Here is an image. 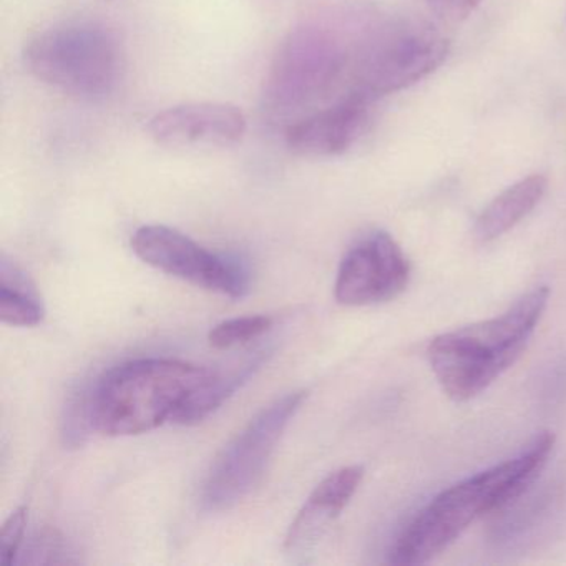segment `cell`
Instances as JSON below:
<instances>
[{"instance_id": "obj_14", "label": "cell", "mask_w": 566, "mask_h": 566, "mask_svg": "<svg viewBox=\"0 0 566 566\" xmlns=\"http://www.w3.org/2000/svg\"><path fill=\"white\" fill-rule=\"evenodd\" d=\"M45 307L31 277L2 254L0 261V319L9 326L32 327L44 321Z\"/></svg>"}, {"instance_id": "obj_9", "label": "cell", "mask_w": 566, "mask_h": 566, "mask_svg": "<svg viewBox=\"0 0 566 566\" xmlns=\"http://www.w3.org/2000/svg\"><path fill=\"white\" fill-rule=\"evenodd\" d=\"M410 264L386 231H374L354 244L340 261L334 296L343 306L387 303L406 291Z\"/></svg>"}, {"instance_id": "obj_19", "label": "cell", "mask_w": 566, "mask_h": 566, "mask_svg": "<svg viewBox=\"0 0 566 566\" xmlns=\"http://www.w3.org/2000/svg\"><path fill=\"white\" fill-rule=\"evenodd\" d=\"M423 6L440 21L457 24L465 21L482 0H422Z\"/></svg>"}, {"instance_id": "obj_15", "label": "cell", "mask_w": 566, "mask_h": 566, "mask_svg": "<svg viewBox=\"0 0 566 566\" xmlns=\"http://www.w3.org/2000/svg\"><path fill=\"white\" fill-rule=\"evenodd\" d=\"M261 359L250 360L247 366L228 376H218L213 374L210 380L181 407L180 412L175 416L174 423L180 426H195L207 419L211 412L223 406L224 400L230 399L260 367Z\"/></svg>"}, {"instance_id": "obj_18", "label": "cell", "mask_w": 566, "mask_h": 566, "mask_svg": "<svg viewBox=\"0 0 566 566\" xmlns=\"http://www.w3.org/2000/svg\"><path fill=\"white\" fill-rule=\"evenodd\" d=\"M71 548L64 542L57 532L42 533L39 538L29 546L28 552L24 553L25 562L32 565H52V563H74L72 559Z\"/></svg>"}, {"instance_id": "obj_6", "label": "cell", "mask_w": 566, "mask_h": 566, "mask_svg": "<svg viewBox=\"0 0 566 566\" xmlns=\"http://www.w3.org/2000/svg\"><path fill=\"white\" fill-rule=\"evenodd\" d=\"M353 48L323 25H304L281 44L264 84V111L287 118L326 101L349 75Z\"/></svg>"}, {"instance_id": "obj_8", "label": "cell", "mask_w": 566, "mask_h": 566, "mask_svg": "<svg viewBox=\"0 0 566 566\" xmlns=\"http://www.w3.org/2000/svg\"><path fill=\"white\" fill-rule=\"evenodd\" d=\"M132 250L144 263L178 280L224 296L248 293L247 271L195 243L187 234L164 224H147L135 231Z\"/></svg>"}, {"instance_id": "obj_1", "label": "cell", "mask_w": 566, "mask_h": 566, "mask_svg": "<svg viewBox=\"0 0 566 566\" xmlns=\"http://www.w3.org/2000/svg\"><path fill=\"white\" fill-rule=\"evenodd\" d=\"M553 443V433H539L513 459L440 492L397 536L389 562L402 566L430 562L480 516L522 496L545 469Z\"/></svg>"}, {"instance_id": "obj_17", "label": "cell", "mask_w": 566, "mask_h": 566, "mask_svg": "<svg viewBox=\"0 0 566 566\" xmlns=\"http://www.w3.org/2000/svg\"><path fill=\"white\" fill-rule=\"evenodd\" d=\"M28 506H19L0 532V566H12L19 563L25 528H28Z\"/></svg>"}, {"instance_id": "obj_7", "label": "cell", "mask_w": 566, "mask_h": 566, "mask_svg": "<svg viewBox=\"0 0 566 566\" xmlns=\"http://www.w3.org/2000/svg\"><path fill=\"white\" fill-rule=\"evenodd\" d=\"M306 397V392H293L277 399L221 450L201 493L205 510L224 512L234 509L253 492L263 480L284 430Z\"/></svg>"}, {"instance_id": "obj_13", "label": "cell", "mask_w": 566, "mask_h": 566, "mask_svg": "<svg viewBox=\"0 0 566 566\" xmlns=\"http://www.w3.org/2000/svg\"><path fill=\"white\" fill-rule=\"evenodd\" d=\"M548 181L542 175H532L516 181L512 187L493 198L476 218L475 237L482 243L496 240L509 233L523 218L528 217L545 197Z\"/></svg>"}, {"instance_id": "obj_3", "label": "cell", "mask_w": 566, "mask_h": 566, "mask_svg": "<svg viewBox=\"0 0 566 566\" xmlns=\"http://www.w3.org/2000/svg\"><path fill=\"white\" fill-rule=\"evenodd\" d=\"M213 374L205 367L164 357L120 364L91 389L94 430L107 437H130L174 422L181 407Z\"/></svg>"}, {"instance_id": "obj_12", "label": "cell", "mask_w": 566, "mask_h": 566, "mask_svg": "<svg viewBox=\"0 0 566 566\" xmlns=\"http://www.w3.org/2000/svg\"><path fill=\"white\" fill-rule=\"evenodd\" d=\"M364 467L349 465L329 473L311 493L286 535L291 553H304L316 545L324 530L337 518L359 489Z\"/></svg>"}, {"instance_id": "obj_11", "label": "cell", "mask_w": 566, "mask_h": 566, "mask_svg": "<svg viewBox=\"0 0 566 566\" xmlns=\"http://www.w3.org/2000/svg\"><path fill=\"white\" fill-rule=\"evenodd\" d=\"M148 134L165 147H230L247 134V117L234 105L218 102L177 105L155 115Z\"/></svg>"}, {"instance_id": "obj_5", "label": "cell", "mask_w": 566, "mask_h": 566, "mask_svg": "<svg viewBox=\"0 0 566 566\" xmlns=\"http://www.w3.org/2000/svg\"><path fill=\"white\" fill-rule=\"evenodd\" d=\"M449 54L446 35L416 18H396L376 25L353 45L349 88L376 102L432 74Z\"/></svg>"}, {"instance_id": "obj_16", "label": "cell", "mask_w": 566, "mask_h": 566, "mask_svg": "<svg viewBox=\"0 0 566 566\" xmlns=\"http://www.w3.org/2000/svg\"><path fill=\"white\" fill-rule=\"evenodd\" d=\"M273 319L268 316H244L223 321L208 334L210 346L214 349H230L238 344L258 339L271 329Z\"/></svg>"}, {"instance_id": "obj_2", "label": "cell", "mask_w": 566, "mask_h": 566, "mask_svg": "<svg viewBox=\"0 0 566 566\" xmlns=\"http://www.w3.org/2000/svg\"><path fill=\"white\" fill-rule=\"evenodd\" d=\"M548 297V287H535L502 316L437 336L427 356L443 392L465 402L495 382L522 356Z\"/></svg>"}, {"instance_id": "obj_10", "label": "cell", "mask_w": 566, "mask_h": 566, "mask_svg": "<svg viewBox=\"0 0 566 566\" xmlns=\"http://www.w3.org/2000/svg\"><path fill=\"white\" fill-rule=\"evenodd\" d=\"M374 101L357 92L324 108L297 118L286 130V144L304 157H336L346 154L366 132Z\"/></svg>"}, {"instance_id": "obj_4", "label": "cell", "mask_w": 566, "mask_h": 566, "mask_svg": "<svg viewBox=\"0 0 566 566\" xmlns=\"http://www.w3.org/2000/svg\"><path fill=\"white\" fill-rule=\"evenodd\" d=\"M24 61L35 78L84 101L108 97L120 82V45L97 22H65L39 32Z\"/></svg>"}]
</instances>
